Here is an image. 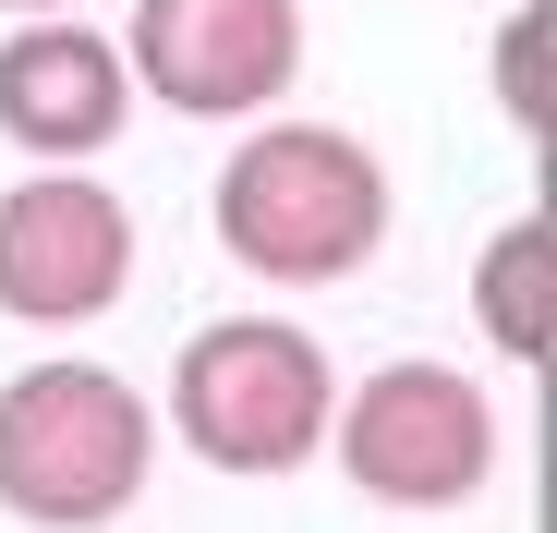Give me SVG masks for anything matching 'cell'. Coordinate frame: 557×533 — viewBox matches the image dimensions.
<instances>
[{
	"label": "cell",
	"instance_id": "1",
	"mask_svg": "<svg viewBox=\"0 0 557 533\" xmlns=\"http://www.w3.org/2000/svg\"><path fill=\"white\" fill-rule=\"evenodd\" d=\"M388 243V170L339 122H267L219 158V255L267 292H339Z\"/></svg>",
	"mask_w": 557,
	"mask_h": 533
},
{
	"label": "cell",
	"instance_id": "10",
	"mask_svg": "<svg viewBox=\"0 0 557 533\" xmlns=\"http://www.w3.org/2000/svg\"><path fill=\"white\" fill-rule=\"evenodd\" d=\"M0 13H73V0H0Z\"/></svg>",
	"mask_w": 557,
	"mask_h": 533
},
{
	"label": "cell",
	"instance_id": "3",
	"mask_svg": "<svg viewBox=\"0 0 557 533\" xmlns=\"http://www.w3.org/2000/svg\"><path fill=\"white\" fill-rule=\"evenodd\" d=\"M327 412H339V364L292 315H219L170 364V436L207 473H255V485L304 473L327 449Z\"/></svg>",
	"mask_w": 557,
	"mask_h": 533
},
{
	"label": "cell",
	"instance_id": "5",
	"mask_svg": "<svg viewBox=\"0 0 557 533\" xmlns=\"http://www.w3.org/2000/svg\"><path fill=\"white\" fill-rule=\"evenodd\" d=\"M134 207L85 158H37L0 195V315L13 327H98L134 292Z\"/></svg>",
	"mask_w": 557,
	"mask_h": 533
},
{
	"label": "cell",
	"instance_id": "4",
	"mask_svg": "<svg viewBox=\"0 0 557 533\" xmlns=\"http://www.w3.org/2000/svg\"><path fill=\"white\" fill-rule=\"evenodd\" d=\"M327 461L376 509H412V521L473 509L497 485V400H485V376H460V364H376L363 388H339Z\"/></svg>",
	"mask_w": 557,
	"mask_h": 533
},
{
	"label": "cell",
	"instance_id": "7",
	"mask_svg": "<svg viewBox=\"0 0 557 533\" xmlns=\"http://www.w3.org/2000/svg\"><path fill=\"white\" fill-rule=\"evenodd\" d=\"M122 122H134L122 37L73 25V13H25L0 37V134L25 158H98V146H122Z\"/></svg>",
	"mask_w": 557,
	"mask_h": 533
},
{
	"label": "cell",
	"instance_id": "8",
	"mask_svg": "<svg viewBox=\"0 0 557 533\" xmlns=\"http://www.w3.org/2000/svg\"><path fill=\"white\" fill-rule=\"evenodd\" d=\"M473 327L509 351V364H545V351H557V231L533 207L473 255Z\"/></svg>",
	"mask_w": 557,
	"mask_h": 533
},
{
	"label": "cell",
	"instance_id": "6",
	"mask_svg": "<svg viewBox=\"0 0 557 533\" xmlns=\"http://www.w3.org/2000/svg\"><path fill=\"white\" fill-rule=\"evenodd\" d=\"M122 73L182 122H255L304 73V0H134Z\"/></svg>",
	"mask_w": 557,
	"mask_h": 533
},
{
	"label": "cell",
	"instance_id": "2",
	"mask_svg": "<svg viewBox=\"0 0 557 533\" xmlns=\"http://www.w3.org/2000/svg\"><path fill=\"white\" fill-rule=\"evenodd\" d=\"M158 473V412L134 376L49 351L0 376V521L25 533H110Z\"/></svg>",
	"mask_w": 557,
	"mask_h": 533
},
{
	"label": "cell",
	"instance_id": "9",
	"mask_svg": "<svg viewBox=\"0 0 557 533\" xmlns=\"http://www.w3.org/2000/svg\"><path fill=\"white\" fill-rule=\"evenodd\" d=\"M545 49H557L545 0H509V37H497V98H509V122H521V134H545V122H557V85H545Z\"/></svg>",
	"mask_w": 557,
	"mask_h": 533
}]
</instances>
